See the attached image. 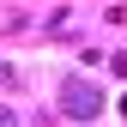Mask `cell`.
I'll return each mask as SVG.
<instances>
[{
    "mask_svg": "<svg viewBox=\"0 0 127 127\" xmlns=\"http://www.w3.org/2000/svg\"><path fill=\"white\" fill-rule=\"evenodd\" d=\"M0 127H18V115H12V109H0Z\"/></svg>",
    "mask_w": 127,
    "mask_h": 127,
    "instance_id": "7a4b0ae2",
    "label": "cell"
},
{
    "mask_svg": "<svg viewBox=\"0 0 127 127\" xmlns=\"http://www.w3.org/2000/svg\"><path fill=\"white\" fill-rule=\"evenodd\" d=\"M61 109H67L73 121H91L103 109V97H97V85H85V79H67V91H61Z\"/></svg>",
    "mask_w": 127,
    "mask_h": 127,
    "instance_id": "6da1fadb",
    "label": "cell"
}]
</instances>
